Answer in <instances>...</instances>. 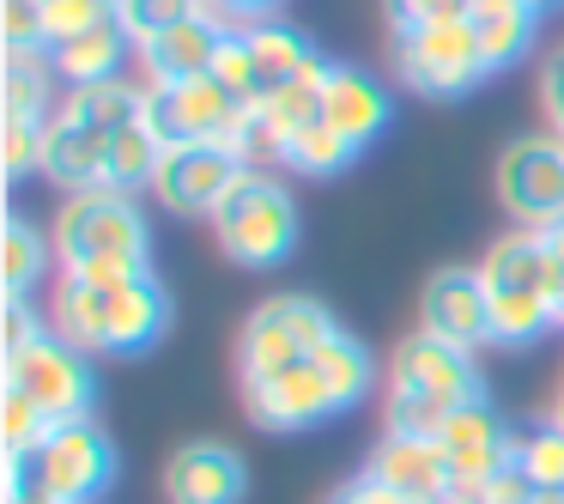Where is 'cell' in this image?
<instances>
[{
  "instance_id": "cell-33",
  "label": "cell",
  "mask_w": 564,
  "mask_h": 504,
  "mask_svg": "<svg viewBox=\"0 0 564 504\" xmlns=\"http://www.w3.org/2000/svg\"><path fill=\"white\" fill-rule=\"evenodd\" d=\"M195 13H207V0H122V7H116V19H122V31L134 37V50L147 37H159V31L195 19Z\"/></svg>"
},
{
  "instance_id": "cell-30",
  "label": "cell",
  "mask_w": 564,
  "mask_h": 504,
  "mask_svg": "<svg viewBox=\"0 0 564 504\" xmlns=\"http://www.w3.org/2000/svg\"><path fill=\"white\" fill-rule=\"evenodd\" d=\"M352 159H358V147L340 135V128L322 122V116L310 128H297V135L285 140V152H280V164H292L297 176H334V171H346Z\"/></svg>"
},
{
  "instance_id": "cell-28",
  "label": "cell",
  "mask_w": 564,
  "mask_h": 504,
  "mask_svg": "<svg viewBox=\"0 0 564 504\" xmlns=\"http://www.w3.org/2000/svg\"><path fill=\"white\" fill-rule=\"evenodd\" d=\"M55 244L37 232V225L25 219V213H13L7 219V237H0V274H7V298H31V286L43 280V268H50Z\"/></svg>"
},
{
  "instance_id": "cell-8",
  "label": "cell",
  "mask_w": 564,
  "mask_h": 504,
  "mask_svg": "<svg viewBox=\"0 0 564 504\" xmlns=\"http://www.w3.org/2000/svg\"><path fill=\"white\" fill-rule=\"evenodd\" d=\"M334 317L316 304V298H268L256 317L243 322V341H237V377H268L280 365H297L310 358L322 341H328Z\"/></svg>"
},
{
  "instance_id": "cell-49",
  "label": "cell",
  "mask_w": 564,
  "mask_h": 504,
  "mask_svg": "<svg viewBox=\"0 0 564 504\" xmlns=\"http://www.w3.org/2000/svg\"><path fill=\"white\" fill-rule=\"evenodd\" d=\"M528 7H540V13H546V7H564V0H528Z\"/></svg>"
},
{
  "instance_id": "cell-22",
  "label": "cell",
  "mask_w": 564,
  "mask_h": 504,
  "mask_svg": "<svg viewBox=\"0 0 564 504\" xmlns=\"http://www.w3.org/2000/svg\"><path fill=\"white\" fill-rule=\"evenodd\" d=\"M467 25L479 37V55H486V74H503L516 67L540 37V7L528 0H474L467 7Z\"/></svg>"
},
{
  "instance_id": "cell-52",
  "label": "cell",
  "mask_w": 564,
  "mask_h": 504,
  "mask_svg": "<svg viewBox=\"0 0 564 504\" xmlns=\"http://www.w3.org/2000/svg\"><path fill=\"white\" fill-rule=\"evenodd\" d=\"M558 401H564V389H558Z\"/></svg>"
},
{
  "instance_id": "cell-13",
  "label": "cell",
  "mask_w": 564,
  "mask_h": 504,
  "mask_svg": "<svg viewBox=\"0 0 564 504\" xmlns=\"http://www.w3.org/2000/svg\"><path fill=\"white\" fill-rule=\"evenodd\" d=\"M419 329H431L437 341L479 353L491 346V286L479 280V268H437L419 292Z\"/></svg>"
},
{
  "instance_id": "cell-39",
  "label": "cell",
  "mask_w": 564,
  "mask_h": 504,
  "mask_svg": "<svg viewBox=\"0 0 564 504\" xmlns=\"http://www.w3.org/2000/svg\"><path fill=\"white\" fill-rule=\"evenodd\" d=\"M213 79H219L225 92H237L243 104H256V55H249V43H243V31H231L225 37V50H219V62H213Z\"/></svg>"
},
{
  "instance_id": "cell-20",
  "label": "cell",
  "mask_w": 564,
  "mask_h": 504,
  "mask_svg": "<svg viewBox=\"0 0 564 504\" xmlns=\"http://www.w3.org/2000/svg\"><path fill=\"white\" fill-rule=\"evenodd\" d=\"M322 122L340 128V135L365 152L370 140L389 128V92H382L370 74H358V67L328 62V74H322Z\"/></svg>"
},
{
  "instance_id": "cell-19",
  "label": "cell",
  "mask_w": 564,
  "mask_h": 504,
  "mask_svg": "<svg viewBox=\"0 0 564 504\" xmlns=\"http://www.w3.org/2000/svg\"><path fill=\"white\" fill-rule=\"evenodd\" d=\"M479 280L491 286V292H558L564 286V261L552 256L546 232H534V225H516V232H503L498 244L486 249V261H479Z\"/></svg>"
},
{
  "instance_id": "cell-24",
  "label": "cell",
  "mask_w": 564,
  "mask_h": 504,
  "mask_svg": "<svg viewBox=\"0 0 564 504\" xmlns=\"http://www.w3.org/2000/svg\"><path fill=\"white\" fill-rule=\"evenodd\" d=\"M147 98H152L147 79L116 74V79H98V86H74L62 98V110L79 116V122H91V128H104V135H116V128L147 122Z\"/></svg>"
},
{
  "instance_id": "cell-32",
  "label": "cell",
  "mask_w": 564,
  "mask_h": 504,
  "mask_svg": "<svg viewBox=\"0 0 564 504\" xmlns=\"http://www.w3.org/2000/svg\"><path fill=\"white\" fill-rule=\"evenodd\" d=\"M50 431H55V419L43 414L31 395H19V389L0 383V443H7V455H31Z\"/></svg>"
},
{
  "instance_id": "cell-27",
  "label": "cell",
  "mask_w": 564,
  "mask_h": 504,
  "mask_svg": "<svg viewBox=\"0 0 564 504\" xmlns=\"http://www.w3.org/2000/svg\"><path fill=\"white\" fill-rule=\"evenodd\" d=\"M546 329H558L546 292H491V346H534Z\"/></svg>"
},
{
  "instance_id": "cell-36",
  "label": "cell",
  "mask_w": 564,
  "mask_h": 504,
  "mask_svg": "<svg viewBox=\"0 0 564 504\" xmlns=\"http://www.w3.org/2000/svg\"><path fill=\"white\" fill-rule=\"evenodd\" d=\"M449 414H455V407L431 401V395H401V389H389V407H382L389 431H406V438H437Z\"/></svg>"
},
{
  "instance_id": "cell-1",
  "label": "cell",
  "mask_w": 564,
  "mask_h": 504,
  "mask_svg": "<svg viewBox=\"0 0 564 504\" xmlns=\"http://www.w3.org/2000/svg\"><path fill=\"white\" fill-rule=\"evenodd\" d=\"M50 334H62L67 346H79L86 358H110V353H147L164 341L171 329V292L159 286V274H134L122 286H91L86 274H67L55 280L50 304Z\"/></svg>"
},
{
  "instance_id": "cell-5",
  "label": "cell",
  "mask_w": 564,
  "mask_h": 504,
  "mask_svg": "<svg viewBox=\"0 0 564 504\" xmlns=\"http://www.w3.org/2000/svg\"><path fill=\"white\" fill-rule=\"evenodd\" d=\"M0 383L19 389V395H31L55 426H67V419H91V401H98L91 358L79 353V346H67L62 334H50V329H43L37 341H25V346L7 353V377Z\"/></svg>"
},
{
  "instance_id": "cell-38",
  "label": "cell",
  "mask_w": 564,
  "mask_h": 504,
  "mask_svg": "<svg viewBox=\"0 0 564 504\" xmlns=\"http://www.w3.org/2000/svg\"><path fill=\"white\" fill-rule=\"evenodd\" d=\"M0 43L7 50H50V37H43V0H0Z\"/></svg>"
},
{
  "instance_id": "cell-11",
  "label": "cell",
  "mask_w": 564,
  "mask_h": 504,
  "mask_svg": "<svg viewBox=\"0 0 564 504\" xmlns=\"http://www.w3.org/2000/svg\"><path fill=\"white\" fill-rule=\"evenodd\" d=\"M243 407L261 431H316V426H328L334 414H346V407L334 401L328 377L316 371V358H297V365H280V371H268V377H249Z\"/></svg>"
},
{
  "instance_id": "cell-16",
  "label": "cell",
  "mask_w": 564,
  "mask_h": 504,
  "mask_svg": "<svg viewBox=\"0 0 564 504\" xmlns=\"http://www.w3.org/2000/svg\"><path fill=\"white\" fill-rule=\"evenodd\" d=\"M43 176L62 183L67 195L104 189V176H110V135L79 122V116H67L62 104H55V110L43 116Z\"/></svg>"
},
{
  "instance_id": "cell-51",
  "label": "cell",
  "mask_w": 564,
  "mask_h": 504,
  "mask_svg": "<svg viewBox=\"0 0 564 504\" xmlns=\"http://www.w3.org/2000/svg\"><path fill=\"white\" fill-rule=\"evenodd\" d=\"M104 7H122V0H104Z\"/></svg>"
},
{
  "instance_id": "cell-15",
  "label": "cell",
  "mask_w": 564,
  "mask_h": 504,
  "mask_svg": "<svg viewBox=\"0 0 564 504\" xmlns=\"http://www.w3.org/2000/svg\"><path fill=\"white\" fill-rule=\"evenodd\" d=\"M164 504H243V455L231 443H183L164 462Z\"/></svg>"
},
{
  "instance_id": "cell-10",
  "label": "cell",
  "mask_w": 564,
  "mask_h": 504,
  "mask_svg": "<svg viewBox=\"0 0 564 504\" xmlns=\"http://www.w3.org/2000/svg\"><path fill=\"white\" fill-rule=\"evenodd\" d=\"M243 171L249 164L231 147H219V140H176V147H164L159 171H152V195H159L164 213L213 219V207L231 195V183Z\"/></svg>"
},
{
  "instance_id": "cell-26",
  "label": "cell",
  "mask_w": 564,
  "mask_h": 504,
  "mask_svg": "<svg viewBox=\"0 0 564 504\" xmlns=\"http://www.w3.org/2000/svg\"><path fill=\"white\" fill-rule=\"evenodd\" d=\"M50 86H55L50 50H7V74H0V92H7V116L43 122V116L55 110Z\"/></svg>"
},
{
  "instance_id": "cell-45",
  "label": "cell",
  "mask_w": 564,
  "mask_h": 504,
  "mask_svg": "<svg viewBox=\"0 0 564 504\" xmlns=\"http://www.w3.org/2000/svg\"><path fill=\"white\" fill-rule=\"evenodd\" d=\"M0 504H62V498H50V492L25 486V492H13V498H0Z\"/></svg>"
},
{
  "instance_id": "cell-41",
  "label": "cell",
  "mask_w": 564,
  "mask_h": 504,
  "mask_svg": "<svg viewBox=\"0 0 564 504\" xmlns=\"http://www.w3.org/2000/svg\"><path fill=\"white\" fill-rule=\"evenodd\" d=\"M268 13H280V0H207V19H219L225 31L261 25Z\"/></svg>"
},
{
  "instance_id": "cell-9",
  "label": "cell",
  "mask_w": 564,
  "mask_h": 504,
  "mask_svg": "<svg viewBox=\"0 0 564 504\" xmlns=\"http://www.w3.org/2000/svg\"><path fill=\"white\" fill-rule=\"evenodd\" d=\"M498 201L516 225H546L564 219V135H522L498 159Z\"/></svg>"
},
{
  "instance_id": "cell-18",
  "label": "cell",
  "mask_w": 564,
  "mask_h": 504,
  "mask_svg": "<svg viewBox=\"0 0 564 504\" xmlns=\"http://www.w3.org/2000/svg\"><path fill=\"white\" fill-rule=\"evenodd\" d=\"M437 443H443V455H449L455 480H486V474H498L503 462H516V431L486 407V395L455 407V414L443 419Z\"/></svg>"
},
{
  "instance_id": "cell-25",
  "label": "cell",
  "mask_w": 564,
  "mask_h": 504,
  "mask_svg": "<svg viewBox=\"0 0 564 504\" xmlns=\"http://www.w3.org/2000/svg\"><path fill=\"white\" fill-rule=\"evenodd\" d=\"M310 358H316V371L328 377V389H334V401H340V407H358L370 389H377V358H370L365 341H352L340 322H334L328 341H322Z\"/></svg>"
},
{
  "instance_id": "cell-2",
  "label": "cell",
  "mask_w": 564,
  "mask_h": 504,
  "mask_svg": "<svg viewBox=\"0 0 564 504\" xmlns=\"http://www.w3.org/2000/svg\"><path fill=\"white\" fill-rule=\"evenodd\" d=\"M213 244L225 249V261H243V268H273L297 249V201L292 189L273 171L249 164L231 183V195L213 207Z\"/></svg>"
},
{
  "instance_id": "cell-6",
  "label": "cell",
  "mask_w": 564,
  "mask_h": 504,
  "mask_svg": "<svg viewBox=\"0 0 564 504\" xmlns=\"http://www.w3.org/2000/svg\"><path fill=\"white\" fill-rule=\"evenodd\" d=\"M116 480V450L98 419H67L31 450V486L62 504H98Z\"/></svg>"
},
{
  "instance_id": "cell-35",
  "label": "cell",
  "mask_w": 564,
  "mask_h": 504,
  "mask_svg": "<svg viewBox=\"0 0 564 504\" xmlns=\"http://www.w3.org/2000/svg\"><path fill=\"white\" fill-rule=\"evenodd\" d=\"M455 492H462L467 504H534L540 498V486L528 480L522 462H503L498 474H486V480H455Z\"/></svg>"
},
{
  "instance_id": "cell-31",
  "label": "cell",
  "mask_w": 564,
  "mask_h": 504,
  "mask_svg": "<svg viewBox=\"0 0 564 504\" xmlns=\"http://www.w3.org/2000/svg\"><path fill=\"white\" fill-rule=\"evenodd\" d=\"M516 462L528 468V480H534L540 492H564V426L558 419H540L534 431H522L516 438Z\"/></svg>"
},
{
  "instance_id": "cell-7",
  "label": "cell",
  "mask_w": 564,
  "mask_h": 504,
  "mask_svg": "<svg viewBox=\"0 0 564 504\" xmlns=\"http://www.w3.org/2000/svg\"><path fill=\"white\" fill-rule=\"evenodd\" d=\"M249 116H256V104L225 92L213 74L183 79V86H152V98H147V128L164 147H176V140H219V147H237Z\"/></svg>"
},
{
  "instance_id": "cell-14",
  "label": "cell",
  "mask_w": 564,
  "mask_h": 504,
  "mask_svg": "<svg viewBox=\"0 0 564 504\" xmlns=\"http://www.w3.org/2000/svg\"><path fill=\"white\" fill-rule=\"evenodd\" d=\"M365 474L382 480L389 492H401V498H413V504H431V498H449L455 492V468H449V455H443V443L437 438H406V431H382V443L370 450Z\"/></svg>"
},
{
  "instance_id": "cell-12",
  "label": "cell",
  "mask_w": 564,
  "mask_h": 504,
  "mask_svg": "<svg viewBox=\"0 0 564 504\" xmlns=\"http://www.w3.org/2000/svg\"><path fill=\"white\" fill-rule=\"evenodd\" d=\"M389 389H401V395H431V401H443V407L479 401L474 353L437 341L431 329H413V334H406V341L389 353Z\"/></svg>"
},
{
  "instance_id": "cell-17",
  "label": "cell",
  "mask_w": 564,
  "mask_h": 504,
  "mask_svg": "<svg viewBox=\"0 0 564 504\" xmlns=\"http://www.w3.org/2000/svg\"><path fill=\"white\" fill-rule=\"evenodd\" d=\"M225 37H231V31H225L219 19H207V13L183 19V25H171V31H159V37L140 43V79H147V86H183V79L213 74Z\"/></svg>"
},
{
  "instance_id": "cell-29",
  "label": "cell",
  "mask_w": 564,
  "mask_h": 504,
  "mask_svg": "<svg viewBox=\"0 0 564 504\" xmlns=\"http://www.w3.org/2000/svg\"><path fill=\"white\" fill-rule=\"evenodd\" d=\"M159 159H164V140L152 135L147 122L116 128V135H110V176H104V189H122V195H134V189H152V171H159Z\"/></svg>"
},
{
  "instance_id": "cell-34",
  "label": "cell",
  "mask_w": 564,
  "mask_h": 504,
  "mask_svg": "<svg viewBox=\"0 0 564 504\" xmlns=\"http://www.w3.org/2000/svg\"><path fill=\"white\" fill-rule=\"evenodd\" d=\"M0 164H7V176H13V183L43 176V122L7 116V122H0Z\"/></svg>"
},
{
  "instance_id": "cell-46",
  "label": "cell",
  "mask_w": 564,
  "mask_h": 504,
  "mask_svg": "<svg viewBox=\"0 0 564 504\" xmlns=\"http://www.w3.org/2000/svg\"><path fill=\"white\" fill-rule=\"evenodd\" d=\"M546 244H552V256L564 261V219H558V225H546Z\"/></svg>"
},
{
  "instance_id": "cell-44",
  "label": "cell",
  "mask_w": 564,
  "mask_h": 504,
  "mask_svg": "<svg viewBox=\"0 0 564 504\" xmlns=\"http://www.w3.org/2000/svg\"><path fill=\"white\" fill-rule=\"evenodd\" d=\"M328 504H413V498H401V492H389L382 480H370V474H358L352 486H340Z\"/></svg>"
},
{
  "instance_id": "cell-42",
  "label": "cell",
  "mask_w": 564,
  "mask_h": 504,
  "mask_svg": "<svg viewBox=\"0 0 564 504\" xmlns=\"http://www.w3.org/2000/svg\"><path fill=\"white\" fill-rule=\"evenodd\" d=\"M43 329H50V317H43L31 298H7V353H13V346H25V341H37Z\"/></svg>"
},
{
  "instance_id": "cell-21",
  "label": "cell",
  "mask_w": 564,
  "mask_h": 504,
  "mask_svg": "<svg viewBox=\"0 0 564 504\" xmlns=\"http://www.w3.org/2000/svg\"><path fill=\"white\" fill-rule=\"evenodd\" d=\"M243 43H249V55H256V104L261 98H273V92H285V86H297V79H316L322 67V50L304 37L297 25H285V19H261V25H243Z\"/></svg>"
},
{
  "instance_id": "cell-50",
  "label": "cell",
  "mask_w": 564,
  "mask_h": 504,
  "mask_svg": "<svg viewBox=\"0 0 564 504\" xmlns=\"http://www.w3.org/2000/svg\"><path fill=\"white\" fill-rule=\"evenodd\" d=\"M552 419H558V426H564V401H558V407H552Z\"/></svg>"
},
{
  "instance_id": "cell-37",
  "label": "cell",
  "mask_w": 564,
  "mask_h": 504,
  "mask_svg": "<svg viewBox=\"0 0 564 504\" xmlns=\"http://www.w3.org/2000/svg\"><path fill=\"white\" fill-rule=\"evenodd\" d=\"M116 7H104V0H43V37L62 43V37H79V31L104 25Z\"/></svg>"
},
{
  "instance_id": "cell-43",
  "label": "cell",
  "mask_w": 564,
  "mask_h": 504,
  "mask_svg": "<svg viewBox=\"0 0 564 504\" xmlns=\"http://www.w3.org/2000/svg\"><path fill=\"white\" fill-rule=\"evenodd\" d=\"M540 110H546L552 135H564V50L540 67Z\"/></svg>"
},
{
  "instance_id": "cell-4",
  "label": "cell",
  "mask_w": 564,
  "mask_h": 504,
  "mask_svg": "<svg viewBox=\"0 0 564 504\" xmlns=\"http://www.w3.org/2000/svg\"><path fill=\"white\" fill-rule=\"evenodd\" d=\"M394 74L419 98H467L486 79L474 25L462 19H431V25H394Z\"/></svg>"
},
{
  "instance_id": "cell-40",
  "label": "cell",
  "mask_w": 564,
  "mask_h": 504,
  "mask_svg": "<svg viewBox=\"0 0 564 504\" xmlns=\"http://www.w3.org/2000/svg\"><path fill=\"white\" fill-rule=\"evenodd\" d=\"M474 0H389L394 25H431V19H462Z\"/></svg>"
},
{
  "instance_id": "cell-23",
  "label": "cell",
  "mask_w": 564,
  "mask_h": 504,
  "mask_svg": "<svg viewBox=\"0 0 564 504\" xmlns=\"http://www.w3.org/2000/svg\"><path fill=\"white\" fill-rule=\"evenodd\" d=\"M128 50H134V37H128L122 19L110 13L104 25L79 31V37L50 43V67H55V79H67V92H74V86H98V79H116V74H122V62H128Z\"/></svg>"
},
{
  "instance_id": "cell-47",
  "label": "cell",
  "mask_w": 564,
  "mask_h": 504,
  "mask_svg": "<svg viewBox=\"0 0 564 504\" xmlns=\"http://www.w3.org/2000/svg\"><path fill=\"white\" fill-rule=\"evenodd\" d=\"M552 310H558V329H564V286L552 292Z\"/></svg>"
},
{
  "instance_id": "cell-48",
  "label": "cell",
  "mask_w": 564,
  "mask_h": 504,
  "mask_svg": "<svg viewBox=\"0 0 564 504\" xmlns=\"http://www.w3.org/2000/svg\"><path fill=\"white\" fill-rule=\"evenodd\" d=\"M534 504H564V492H540V498Z\"/></svg>"
},
{
  "instance_id": "cell-3",
  "label": "cell",
  "mask_w": 564,
  "mask_h": 504,
  "mask_svg": "<svg viewBox=\"0 0 564 504\" xmlns=\"http://www.w3.org/2000/svg\"><path fill=\"white\" fill-rule=\"evenodd\" d=\"M50 244H55L62 268H86V261H147L152 232H147V213L134 207V195H122V189H79L55 213Z\"/></svg>"
}]
</instances>
